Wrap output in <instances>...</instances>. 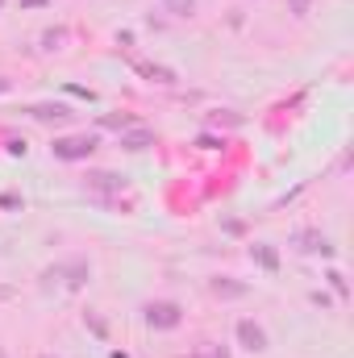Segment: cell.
Segmentation results:
<instances>
[{"mask_svg":"<svg viewBox=\"0 0 354 358\" xmlns=\"http://www.w3.org/2000/svg\"><path fill=\"white\" fill-rule=\"evenodd\" d=\"M288 13L292 17H309L313 13V0H288Z\"/></svg>","mask_w":354,"mask_h":358,"instance_id":"obj_17","label":"cell"},{"mask_svg":"<svg viewBox=\"0 0 354 358\" xmlns=\"http://www.w3.org/2000/svg\"><path fill=\"white\" fill-rule=\"evenodd\" d=\"M142 321L150 325V329H179L183 325V308H179L176 300H150L146 308H142Z\"/></svg>","mask_w":354,"mask_h":358,"instance_id":"obj_4","label":"cell"},{"mask_svg":"<svg viewBox=\"0 0 354 358\" xmlns=\"http://www.w3.org/2000/svg\"><path fill=\"white\" fill-rule=\"evenodd\" d=\"M325 279H330V287H334V292H338V300H351V287H346V275H342V271H338V267L330 271V275H325Z\"/></svg>","mask_w":354,"mask_h":358,"instance_id":"obj_15","label":"cell"},{"mask_svg":"<svg viewBox=\"0 0 354 358\" xmlns=\"http://www.w3.org/2000/svg\"><path fill=\"white\" fill-rule=\"evenodd\" d=\"M50 0H21V8H46Z\"/></svg>","mask_w":354,"mask_h":358,"instance_id":"obj_21","label":"cell"},{"mask_svg":"<svg viewBox=\"0 0 354 358\" xmlns=\"http://www.w3.org/2000/svg\"><path fill=\"white\" fill-rule=\"evenodd\" d=\"M8 88H13V80H8V76H0V96H4Z\"/></svg>","mask_w":354,"mask_h":358,"instance_id":"obj_22","label":"cell"},{"mask_svg":"<svg viewBox=\"0 0 354 358\" xmlns=\"http://www.w3.org/2000/svg\"><path fill=\"white\" fill-rule=\"evenodd\" d=\"M96 146H100V134H88V129H80V134H59L55 142H50V159H59V163H84L96 155Z\"/></svg>","mask_w":354,"mask_h":358,"instance_id":"obj_2","label":"cell"},{"mask_svg":"<svg viewBox=\"0 0 354 358\" xmlns=\"http://www.w3.org/2000/svg\"><path fill=\"white\" fill-rule=\"evenodd\" d=\"M163 4V13H171L176 21H187V17H196V0H159Z\"/></svg>","mask_w":354,"mask_h":358,"instance_id":"obj_12","label":"cell"},{"mask_svg":"<svg viewBox=\"0 0 354 358\" xmlns=\"http://www.w3.org/2000/svg\"><path fill=\"white\" fill-rule=\"evenodd\" d=\"M8 155H13V159H25V155H29L25 138H13V142H8Z\"/></svg>","mask_w":354,"mask_h":358,"instance_id":"obj_18","label":"cell"},{"mask_svg":"<svg viewBox=\"0 0 354 358\" xmlns=\"http://www.w3.org/2000/svg\"><path fill=\"white\" fill-rule=\"evenodd\" d=\"M208 292H213L217 300H242L250 287H246L242 279H234V275H217V279H208Z\"/></svg>","mask_w":354,"mask_h":358,"instance_id":"obj_10","label":"cell"},{"mask_svg":"<svg viewBox=\"0 0 354 358\" xmlns=\"http://www.w3.org/2000/svg\"><path fill=\"white\" fill-rule=\"evenodd\" d=\"M108 358H129V355H121V350H113V355H108Z\"/></svg>","mask_w":354,"mask_h":358,"instance_id":"obj_23","label":"cell"},{"mask_svg":"<svg viewBox=\"0 0 354 358\" xmlns=\"http://www.w3.org/2000/svg\"><path fill=\"white\" fill-rule=\"evenodd\" d=\"M196 146H204V150H217V146H225V142H217L213 134H200V138H196Z\"/></svg>","mask_w":354,"mask_h":358,"instance_id":"obj_19","label":"cell"},{"mask_svg":"<svg viewBox=\"0 0 354 358\" xmlns=\"http://www.w3.org/2000/svg\"><path fill=\"white\" fill-rule=\"evenodd\" d=\"M38 358H63V355H38Z\"/></svg>","mask_w":354,"mask_h":358,"instance_id":"obj_24","label":"cell"},{"mask_svg":"<svg viewBox=\"0 0 354 358\" xmlns=\"http://www.w3.org/2000/svg\"><path fill=\"white\" fill-rule=\"evenodd\" d=\"M67 92H71V96H80V100H96V92H88V88H76V84H71Z\"/></svg>","mask_w":354,"mask_h":358,"instance_id":"obj_20","label":"cell"},{"mask_svg":"<svg viewBox=\"0 0 354 358\" xmlns=\"http://www.w3.org/2000/svg\"><path fill=\"white\" fill-rule=\"evenodd\" d=\"M155 142H159V134H155L150 125H142V121H134L129 129H121V134H117V146H121V150H129V155H142V150H150Z\"/></svg>","mask_w":354,"mask_h":358,"instance_id":"obj_8","label":"cell"},{"mask_svg":"<svg viewBox=\"0 0 354 358\" xmlns=\"http://www.w3.org/2000/svg\"><path fill=\"white\" fill-rule=\"evenodd\" d=\"M0 358H4V350H0Z\"/></svg>","mask_w":354,"mask_h":358,"instance_id":"obj_26","label":"cell"},{"mask_svg":"<svg viewBox=\"0 0 354 358\" xmlns=\"http://www.w3.org/2000/svg\"><path fill=\"white\" fill-rule=\"evenodd\" d=\"M84 187H88L92 196H100L104 204H113L125 192V176H117V171H88L84 176Z\"/></svg>","mask_w":354,"mask_h":358,"instance_id":"obj_7","label":"cell"},{"mask_svg":"<svg viewBox=\"0 0 354 358\" xmlns=\"http://www.w3.org/2000/svg\"><path fill=\"white\" fill-rule=\"evenodd\" d=\"M34 121H42V125H71L76 121V108L67 104V100H38V104H29L25 108Z\"/></svg>","mask_w":354,"mask_h":358,"instance_id":"obj_5","label":"cell"},{"mask_svg":"<svg viewBox=\"0 0 354 358\" xmlns=\"http://www.w3.org/2000/svg\"><path fill=\"white\" fill-rule=\"evenodd\" d=\"M84 325H88V329L96 334V338H108V329H104V321H100L96 313H84Z\"/></svg>","mask_w":354,"mask_h":358,"instance_id":"obj_16","label":"cell"},{"mask_svg":"<svg viewBox=\"0 0 354 358\" xmlns=\"http://www.w3.org/2000/svg\"><path fill=\"white\" fill-rule=\"evenodd\" d=\"M234 334H238V346H242L246 355H267V350H271V338H267V329L255 317H242V321L234 325Z\"/></svg>","mask_w":354,"mask_h":358,"instance_id":"obj_6","label":"cell"},{"mask_svg":"<svg viewBox=\"0 0 354 358\" xmlns=\"http://www.w3.org/2000/svg\"><path fill=\"white\" fill-rule=\"evenodd\" d=\"M92 279V263L88 259H63V263H55V267L42 271V287H67V292H80V287H88Z\"/></svg>","mask_w":354,"mask_h":358,"instance_id":"obj_1","label":"cell"},{"mask_svg":"<svg viewBox=\"0 0 354 358\" xmlns=\"http://www.w3.org/2000/svg\"><path fill=\"white\" fill-rule=\"evenodd\" d=\"M63 42H67V29L63 25H55V29L42 34V50H63Z\"/></svg>","mask_w":354,"mask_h":358,"instance_id":"obj_14","label":"cell"},{"mask_svg":"<svg viewBox=\"0 0 354 358\" xmlns=\"http://www.w3.org/2000/svg\"><path fill=\"white\" fill-rule=\"evenodd\" d=\"M134 71H138L142 80H150V84H163V88H176V84H179L176 67H167V63H150V59H138V63H134Z\"/></svg>","mask_w":354,"mask_h":358,"instance_id":"obj_9","label":"cell"},{"mask_svg":"<svg viewBox=\"0 0 354 358\" xmlns=\"http://www.w3.org/2000/svg\"><path fill=\"white\" fill-rule=\"evenodd\" d=\"M134 121H138V117H129V113H104V117L96 121V129H117V134H121V129H129Z\"/></svg>","mask_w":354,"mask_h":358,"instance_id":"obj_13","label":"cell"},{"mask_svg":"<svg viewBox=\"0 0 354 358\" xmlns=\"http://www.w3.org/2000/svg\"><path fill=\"white\" fill-rule=\"evenodd\" d=\"M192 358H204V355H192Z\"/></svg>","mask_w":354,"mask_h":358,"instance_id":"obj_25","label":"cell"},{"mask_svg":"<svg viewBox=\"0 0 354 358\" xmlns=\"http://www.w3.org/2000/svg\"><path fill=\"white\" fill-rule=\"evenodd\" d=\"M250 259H255L263 271H271V275L279 271V250H275L271 242H255V246H250Z\"/></svg>","mask_w":354,"mask_h":358,"instance_id":"obj_11","label":"cell"},{"mask_svg":"<svg viewBox=\"0 0 354 358\" xmlns=\"http://www.w3.org/2000/svg\"><path fill=\"white\" fill-rule=\"evenodd\" d=\"M288 246H292L296 255H321V259H334V242H330V234H321V229H313V225L296 229V234L288 238Z\"/></svg>","mask_w":354,"mask_h":358,"instance_id":"obj_3","label":"cell"},{"mask_svg":"<svg viewBox=\"0 0 354 358\" xmlns=\"http://www.w3.org/2000/svg\"><path fill=\"white\" fill-rule=\"evenodd\" d=\"M0 4H4V0H0Z\"/></svg>","mask_w":354,"mask_h":358,"instance_id":"obj_27","label":"cell"}]
</instances>
